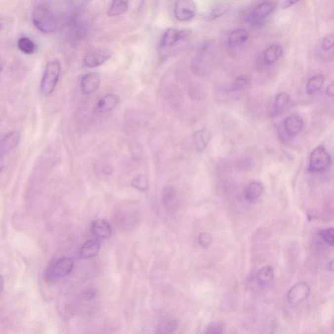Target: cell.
Returning <instances> with one entry per match:
<instances>
[{
  "instance_id": "obj_29",
  "label": "cell",
  "mask_w": 334,
  "mask_h": 334,
  "mask_svg": "<svg viewBox=\"0 0 334 334\" xmlns=\"http://www.w3.org/2000/svg\"><path fill=\"white\" fill-rule=\"evenodd\" d=\"M319 235L326 243L331 246H334V230L333 228L320 231Z\"/></svg>"
},
{
  "instance_id": "obj_30",
  "label": "cell",
  "mask_w": 334,
  "mask_h": 334,
  "mask_svg": "<svg viewBox=\"0 0 334 334\" xmlns=\"http://www.w3.org/2000/svg\"><path fill=\"white\" fill-rule=\"evenodd\" d=\"M249 84V80L245 77H237L232 85V90L238 91L246 88Z\"/></svg>"
},
{
  "instance_id": "obj_26",
  "label": "cell",
  "mask_w": 334,
  "mask_h": 334,
  "mask_svg": "<svg viewBox=\"0 0 334 334\" xmlns=\"http://www.w3.org/2000/svg\"><path fill=\"white\" fill-rule=\"evenodd\" d=\"M178 327V323L176 320L167 321L161 323L157 329V334H172Z\"/></svg>"
},
{
  "instance_id": "obj_17",
  "label": "cell",
  "mask_w": 334,
  "mask_h": 334,
  "mask_svg": "<svg viewBox=\"0 0 334 334\" xmlns=\"http://www.w3.org/2000/svg\"><path fill=\"white\" fill-rule=\"evenodd\" d=\"M263 192L264 187L261 183L252 182L246 187L244 191V196L249 203H254L262 196Z\"/></svg>"
},
{
  "instance_id": "obj_24",
  "label": "cell",
  "mask_w": 334,
  "mask_h": 334,
  "mask_svg": "<svg viewBox=\"0 0 334 334\" xmlns=\"http://www.w3.org/2000/svg\"><path fill=\"white\" fill-rule=\"evenodd\" d=\"M258 284L266 285L272 282L274 278V268L271 266H266L260 269L256 275Z\"/></svg>"
},
{
  "instance_id": "obj_18",
  "label": "cell",
  "mask_w": 334,
  "mask_h": 334,
  "mask_svg": "<svg viewBox=\"0 0 334 334\" xmlns=\"http://www.w3.org/2000/svg\"><path fill=\"white\" fill-rule=\"evenodd\" d=\"M249 33L245 29H237L233 30L230 33L228 37V45L229 47H237L242 45L244 42H247L249 39Z\"/></svg>"
},
{
  "instance_id": "obj_4",
  "label": "cell",
  "mask_w": 334,
  "mask_h": 334,
  "mask_svg": "<svg viewBox=\"0 0 334 334\" xmlns=\"http://www.w3.org/2000/svg\"><path fill=\"white\" fill-rule=\"evenodd\" d=\"M331 155L323 146H318L311 153L309 159V171L312 173L323 172L331 167Z\"/></svg>"
},
{
  "instance_id": "obj_6",
  "label": "cell",
  "mask_w": 334,
  "mask_h": 334,
  "mask_svg": "<svg viewBox=\"0 0 334 334\" xmlns=\"http://www.w3.org/2000/svg\"><path fill=\"white\" fill-rule=\"evenodd\" d=\"M191 34V30L189 29L179 30L174 28H168L162 37L161 46L162 48L172 47L179 42L188 38Z\"/></svg>"
},
{
  "instance_id": "obj_15",
  "label": "cell",
  "mask_w": 334,
  "mask_h": 334,
  "mask_svg": "<svg viewBox=\"0 0 334 334\" xmlns=\"http://www.w3.org/2000/svg\"><path fill=\"white\" fill-rule=\"evenodd\" d=\"M91 233L99 239H107L111 236V225L105 220H96L91 224Z\"/></svg>"
},
{
  "instance_id": "obj_14",
  "label": "cell",
  "mask_w": 334,
  "mask_h": 334,
  "mask_svg": "<svg viewBox=\"0 0 334 334\" xmlns=\"http://www.w3.org/2000/svg\"><path fill=\"white\" fill-rule=\"evenodd\" d=\"M20 141V134L17 131L8 133L0 142V156L7 154L17 147Z\"/></svg>"
},
{
  "instance_id": "obj_34",
  "label": "cell",
  "mask_w": 334,
  "mask_h": 334,
  "mask_svg": "<svg viewBox=\"0 0 334 334\" xmlns=\"http://www.w3.org/2000/svg\"><path fill=\"white\" fill-rule=\"evenodd\" d=\"M96 290L93 288H89L86 289L83 292V297L85 300H91L94 298L96 296Z\"/></svg>"
},
{
  "instance_id": "obj_25",
  "label": "cell",
  "mask_w": 334,
  "mask_h": 334,
  "mask_svg": "<svg viewBox=\"0 0 334 334\" xmlns=\"http://www.w3.org/2000/svg\"><path fill=\"white\" fill-rule=\"evenodd\" d=\"M17 45L19 50L26 54H33L36 50L35 42L26 37L20 38L18 41Z\"/></svg>"
},
{
  "instance_id": "obj_11",
  "label": "cell",
  "mask_w": 334,
  "mask_h": 334,
  "mask_svg": "<svg viewBox=\"0 0 334 334\" xmlns=\"http://www.w3.org/2000/svg\"><path fill=\"white\" fill-rule=\"evenodd\" d=\"M289 102H290V95L288 93H279L275 97L272 106L269 110V116L271 118H275L282 115L287 109Z\"/></svg>"
},
{
  "instance_id": "obj_32",
  "label": "cell",
  "mask_w": 334,
  "mask_h": 334,
  "mask_svg": "<svg viewBox=\"0 0 334 334\" xmlns=\"http://www.w3.org/2000/svg\"><path fill=\"white\" fill-rule=\"evenodd\" d=\"M223 327L219 323H213L209 326L206 334H223Z\"/></svg>"
},
{
  "instance_id": "obj_9",
  "label": "cell",
  "mask_w": 334,
  "mask_h": 334,
  "mask_svg": "<svg viewBox=\"0 0 334 334\" xmlns=\"http://www.w3.org/2000/svg\"><path fill=\"white\" fill-rule=\"evenodd\" d=\"M310 287L306 283H298L291 287L287 294V300L292 306L300 304L309 296Z\"/></svg>"
},
{
  "instance_id": "obj_23",
  "label": "cell",
  "mask_w": 334,
  "mask_h": 334,
  "mask_svg": "<svg viewBox=\"0 0 334 334\" xmlns=\"http://www.w3.org/2000/svg\"><path fill=\"white\" fill-rule=\"evenodd\" d=\"M129 8V1H114L112 2L108 9L107 14L109 17H117L122 15L127 11Z\"/></svg>"
},
{
  "instance_id": "obj_27",
  "label": "cell",
  "mask_w": 334,
  "mask_h": 334,
  "mask_svg": "<svg viewBox=\"0 0 334 334\" xmlns=\"http://www.w3.org/2000/svg\"><path fill=\"white\" fill-rule=\"evenodd\" d=\"M131 184L138 190L144 191L148 190L149 182H148L147 177L140 174L134 177L131 181Z\"/></svg>"
},
{
  "instance_id": "obj_1",
  "label": "cell",
  "mask_w": 334,
  "mask_h": 334,
  "mask_svg": "<svg viewBox=\"0 0 334 334\" xmlns=\"http://www.w3.org/2000/svg\"><path fill=\"white\" fill-rule=\"evenodd\" d=\"M32 21L40 31L45 34L56 32L59 26V18L50 5L40 4L32 12Z\"/></svg>"
},
{
  "instance_id": "obj_5",
  "label": "cell",
  "mask_w": 334,
  "mask_h": 334,
  "mask_svg": "<svg viewBox=\"0 0 334 334\" xmlns=\"http://www.w3.org/2000/svg\"><path fill=\"white\" fill-rule=\"evenodd\" d=\"M276 3L274 1H266L254 6L250 15V20L254 25L261 24L266 18L274 11Z\"/></svg>"
},
{
  "instance_id": "obj_10",
  "label": "cell",
  "mask_w": 334,
  "mask_h": 334,
  "mask_svg": "<svg viewBox=\"0 0 334 334\" xmlns=\"http://www.w3.org/2000/svg\"><path fill=\"white\" fill-rule=\"evenodd\" d=\"M119 97L114 93H109L99 99L93 107V112L96 114H103L111 111L117 107Z\"/></svg>"
},
{
  "instance_id": "obj_37",
  "label": "cell",
  "mask_w": 334,
  "mask_h": 334,
  "mask_svg": "<svg viewBox=\"0 0 334 334\" xmlns=\"http://www.w3.org/2000/svg\"><path fill=\"white\" fill-rule=\"evenodd\" d=\"M4 284H5V283H4V279L3 277L0 276V292H1L3 290Z\"/></svg>"
},
{
  "instance_id": "obj_3",
  "label": "cell",
  "mask_w": 334,
  "mask_h": 334,
  "mask_svg": "<svg viewBox=\"0 0 334 334\" xmlns=\"http://www.w3.org/2000/svg\"><path fill=\"white\" fill-rule=\"evenodd\" d=\"M61 72V66L58 61L54 60L46 65L42 75L41 89L44 95H50L56 88Z\"/></svg>"
},
{
  "instance_id": "obj_13",
  "label": "cell",
  "mask_w": 334,
  "mask_h": 334,
  "mask_svg": "<svg viewBox=\"0 0 334 334\" xmlns=\"http://www.w3.org/2000/svg\"><path fill=\"white\" fill-rule=\"evenodd\" d=\"M303 126V118L298 114L289 115L284 121L285 131L290 137H294L300 133Z\"/></svg>"
},
{
  "instance_id": "obj_33",
  "label": "cell",
  "mask_w": 334,
  "mask_h": 334,
  "mask_svg": "<svg viewBox=\"0 0 334 334\" xmlns=\"http://www.w3.org/2000/svg\"><path fill=\"white\" fill-rule=\"evenodd\" d=\"M322 48L324 50L328 51L332 49L334 46V36L333 34L326 36L321 43Z\"/></svg>"
},
{
  "instance_id": "obj_12",
  "label": "cell",
  "mask_w": 334,
  "mask_h": 334,
  "mask_svg": "<svg viewBox=\"0 0 334 334\" xmlns=\"http://www.w3.org/2000/svg\"><path fill=\"white\" fill-rule=\"evenodd\" d=\"M101 81V77L97 73H87L83 77L81 80V91L84 95L91 94L99 88Z\"/></svg>"
},
{
  "instance_id": "obj_2",
  "label": "cell",
  "mask_w": 334,
  "mask_h": 334,
  "mask_svg": "<svg viewBox=\"0 0 334 334\" xmlns=\"http://www.w3.org/2000/svg\"><path fill=\"white\" fill-rule=\"evenodd\" d=\"M74 266V262L70 257H62L54 260L46 268L45 279L48 282H56L60 279L68 276Z\"/></svg>"
},
{
  "instance_id": "obj_28",
  "label": "cell",
  "mask_w": 334,
  "mask_h": 334,
  "mask_svg": "<svg viewBox=\"0 0 334 334\" xmlns=\"http://www.w3.org/2000/svg\"><path fill=\"white\" fill-rule=\"evenodd\" d=\"M176 190L171 187H167L164 189L163 194V203L167 207H170L174 203L176 198Z\"/></svg>"
},
{
  "instance_id": "obj_39",
  "label": "cell",
  "mask_w": 334,
  "mask_h": 334,
  "mask_svg": "<svg viewBox=\"0 0 334 334\" xmlns=\"http://www.w3.org/2000/svg\"><path fill=\"white\" fill-rule=\"evenodd\" d=\"M3 68V61H2L1 59L0 58V72H1Z\"/></svg>"
},
{
  "instance_id": "obj_21",
  "label": "cell",
  "mask_w": 334,
  "mask_h": 334,
  "mask_svg": "<svg viewBox=\"0 0 334 334\" xmlns=\"http://www.w3.org/2000/svg\"><path fill=\"white\" fill-rule=\"evenodd\" d=\"M325 83V77L322 75H314L311 77L307 83L306 92L311 95L319 91L323 87Z\"/></svg>"
},
{
  "instance_id": "obj_31",
  "label": "cell",
  "mask_w": 334,
  "mask_h": 334,
  "mask_svg": "<svg viewBox=\"0 0 334 334\" xmlns=\"http://www.w3.org/2000/svg\"><path fill=\"white\" fill-rule=\"evenodd\" d=\"M198 241L202 248H209L212 242V236L209 233H202L199 234Z\"/></svg>"
},
{
  "instance_id": "obj_16",
  "label": "cell",
  "mask_w": 334,
  "mask_h": 334,
  "mask_svg": "<svg viewBox=\"0 0 334 334\" xmlns=\"http://www.w3.org/2000/svg\"><path fill=\"white\" fill-rule=\"evenodd\" d=\"M101 245L97 239L89 240L83 244L80 250V255L83 258L94 257L100 251Z\"/></svg>"
},
{
  "instance_id": "obj_8",
  "label": "cell",
  "mask_w": 334,
  "mask_h": 334,
  "mask_svg": "<svg viewBox=\"0 0 334 334\" xmlns=\"http://www.w3.org/2000/svg\"><path fill=\"white\" fill-rule=\"evenodd\" d=\"M112 56V52L108 48L99 49L87 52L84 58V65L88 68H95L103 65Z\"/></svg>"
},
{
  "instance_id": "obj_22",
  "label": "cell",
  "mask_w": 334,
  "mask_h": 334,
  "mask_svg": "<svg viewBox=\"0 0 334 334\" xmlns=\"http://www.w3.org/2000/svg\"><path fill=\"white\" fill-rule=\"evenodd\" d=\"M230 9V4L228 2H218L209 10L207 17V19L213 20L225 15Z\"/></svg>"
},
{
  "instance_id": "obj_7",
  "label": "cell",
  "mask_w": 334,
  "mask_h": 334,
  "mask_svg": "<svg viewBox=\"0 0 334 334\" xmlns=\"http://www.w3.org/2000/svg\"><path fill=\"white\" fill-rule=\"evenodd\" d=\"M197 7L194 2L190 0L177 1L174 6L175 17L181 22H187L194 18Z\"/></svg>"
},
{
  "instance_id": "obj_20",
  "label": "cell",
  "mask_w": 334,
  "mask_h": 334,
  "mask_svg": "<svg viewBox=\"0 0 334 334\" xmlns=\"http://www.w3.org/2000/svg\"><path fill=\"white\" fill-rule=\"evenodd\" d=\"M283 55L282 46L279 44L269 46L264 52V60L266 64L271 65L278 62Z\"/></svg>"
},
{
  "instance_id": "obj_35",
  "label": "cell",
  "mask_w": 334,
  "mask_h": 334,
  "mask_svg": "<svg viewBox=\"0 0 334 334\" xmlns=\"http://www.w3.org/2000/svg\"><path fill=\"white\" fill-rule=\"evenodd\" d=\"M326 93L328 96L331 97H334V84L332 83L331 84L327 87V90H326Z\"/></svg>"
},
{
  "instance_id": "obj_36",
  "label": "cell",
  "mask_w": 334,
  "mask_h": 334,
  "mask_svg": "<svg viewBox=\"0 0 334 334\" xmlns=\"http://www.w3.org/2000/svg\"><path fill=\"white\" fill-rule=\"evenodd\" d=\"M297 3H298V1H284V3H283L282 7L283 8V9H287V8L290 7H291V6L294 5V4H296Z\"/></svg>"
},
{
  "instance_id": "obj_38",
  "label": "cell",
  "mask_w": 334,
  "mask_h": 334,
  "mask_svg": "<svg viewBox=\"0 0 334 334\" xmlns=\"http://www.w3.org/2000/svg\"><path fill=\"white\" fill-rule=\"evenodd\" d=\"M4 167V162L2 156H0V172L3 170Z\"/></svg>"
},
{
  "instance_id": "obj_19",
  "label": "cell",
  "mask_w": 334,
  "mask_h": 334,
  "mask_svg": "<svg viewBox=\"0 0 334 334\" xmlns=\"http://www.w3.org/2000/svg\"><path fill=\"white\" fill-rule=\"evenodd\" d=\"M211 138V134L209 129H203L195 132L193 134V140L198 152H202L206 149Z\"/></svg>"
}]
</instances>
